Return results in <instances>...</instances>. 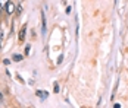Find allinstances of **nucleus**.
Returning a JSON list of instances; mask_svg holds the SVG:
<instances>
[{"label":"nucleus","mask_w":128,"mask_h":108,"mask_svg":"<svg viewBox=\"0 0 128 108\" xmlns=\"http://www.w3.org/2000/svg\"><path fill=\"white\" fill-rule=\"evenodd\" d=\"M41 29H43V34H46V19H44V13L41 12Z\"/></svg>","instance_id":"nucleus-1"},{"label":"nucleus","mask_w":128,"mask_h":108,"mask_svg":"<svg viewBox=\"0 0 128 108\" xmlns=\"http://www.w3.org/2000/svg\"><path fill=\"white\" fill-rule=\"evenodd\" d=\"M13 10H15V6H13L12 3H8V4H6V12L8 13H13Z\"/></svg>","instance_id":"nucleus-2"},{"label":"nucleus","mask_w":128,"mask_h":108,"mask_svg":"<svg viewBox=\"0 0 128 108\" xmlns=\"http://www.w3.org/2000/svg\"><path fill=\"white\" fill-rule=\"evenodd\" d=\"M25 31H26V25L21 29V32H19V39L21 41H24V38H25Z\"/></svg>","instance_id":"nucleus-3"},{"label":"nucleus","mask_w":128,"mask_h":108,"mask_svg":"<svg viewBox=\"0 0 128 108\" xmlns=\"http://www.w3.org/2000/svg\"><path fill=\"white\" fill-rule=\"evenodd\" d=\"M37 95H38L40 98H41V99H46L49 94H47V92H44V91H37Z\"/></svg>","instance_id":"nucleus-4"},{"label":"nucleus","mask_w":128,"mask_h":108,"mask_svg":"<svg viewBox=\"0 0 128 108\" xmlns=\"http://www.w3.org/2000/svg\"><path fill=\"white\" fill-rule=\"evenodd\" d=\"M22 60V56H21V54H15V56H13V61H21Z\"/></svg>","instance_id":"nucleus-5"},{"label":"nucleus","mask_w":128,"mask_h":108,"mask_svg":"<svg viewBox=\"0 0 128 108\" xmlns=\"http://www.w3.org/2000/svg\"><path fill=\"white\" fill-rule=\"evenodd\" d=\"M53 92H56V94L59 92V85L58 83H54V91H53Z\"/></svg>","instance_id":"nucleus-6"},{"label":"nucleus","mask_w":128,"mask_h":108,"mask_svg":"<svg viewBox=\"0 0 128 108\" xmlns=\"http://www.w3.org/2000/svg\"><path fill=\"white\" fill-rule=\"evenodd\" d=\"M16 9H18V10H16V12H18V13H21V12H22V4H19V6H18V7H16Z\"/></svg>","instance_id":"nucleus-7"},{"label":"nucleus","mask_w":128,"mask_h":108,"mask_svg":"<svg viewBox=\"0 0 128 108\" xmlns=\"http://www.w3.org/2000/svg\"><path fill=\"white\" fill-rule=\"evenodd\" d=\"M30 54V45H26V48H25V56H28Z\"/></svg>","instance_id":"nucleus-8"},{"label":"nucleus","mask_w":128,"mask_h":108,"mask_svg":"<svg viewBox=\"0 0 128 108\" xmlns=\"http://www.w3.org/2000/svg\"><path fill=\"white\" fill-rule=\"evenodd\" d=\"M2 41H3V32L0 31V44H2Z\"/></svg>","instance_id":"nucleus-9"},{"label":"nucleus","mask_w":128,"mask_h":108,"mask_svg":"<svg viewBox=\"0 0 128 108\" xmlns=\"http://www.w3.org/2000/svg\"><path fill=\"white\" fill-rule=\"evenodd\" d=\"M2 98H3V95H2V92H0V99H2Z\"/></svg>","instance_id":"nucleus-10"}]
</instances>
